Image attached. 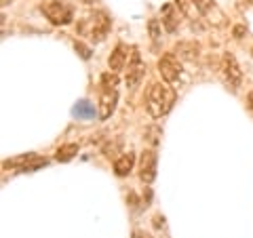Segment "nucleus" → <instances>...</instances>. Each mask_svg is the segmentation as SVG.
Here are the masks:
<instances>
[{"label":"nucleus","instance_id":"6ab92c4d","mask_svg":"<svg viewBox=\"0 0 253 238\" xmlns=\"http://www.w3.org/2000/svg\"><path fill=\"white\" fill-rule=\"evenodd\" d=\"M118 148H121V141H116V144H106V146H104V154H106L108 158H116Z\"/></svg>","mask_w":253,"mask_h":238},{"label":"nucleus","instance_id":"6e6552de","mask_svg":"<svg viewBox=\"0 0 253 238\" xmlns=\"http://www.w3.org/2000/svg\"><path fill=\"white\" fill-rule=\"evenodd\" d=\"M46 164V158H41L36 154H23V156H17V158H11V160H4L2 166L4 169H9V166H19L21 171H36L41 169V166Z\"/></svg>","mask_w":253,"mask_h":238},{"label":"nucleus","instance_id":"f3484780","mask_svg":"<svg viewBox=\"0 0 253 238\" xmlns=\"http://www.w3.org/2000/svg\"><path fill=\"white\" fill-rule=\"evenodd\" d=\"M158 135H161V129H158V126H150V129H146V139H148V144L156 146V144H158Z\"/></svg>","mask_w":253,"mask_h":238},{"label":"nucleus","instance_id":"0eeeda50","mask_svg":"<svg viewBox=\"0 0 253 238\" xmlns=\"http://www.w3.org/2000/svg\"><path fill=\"white\" fill-rule=\"evenodd\" d=\"M156 177V152L154 150H144L139 156V179L144 184H152Z\"/></svg>","mask_w":253,"mask_h":238},{"label":"nucleus","instance_id":"f8f14e48","mask_svg":"<svg viewBox=\"0 0 253 238\" xmlns=\"http://www.w3.org/2000/svg\"><path fill=\"white\" fill-rule=\"evenodd\" d=\"M175 55L184 61H196L201 57V44L194 40H181L175 44Z\"/></svg>","mask_w":253,"mask_h":238},{"label":"nucleus","instance_id":"393cba45","mask_svg":"<svg viewBox=\"0 0 253 238\" xmlns=\"http://www.w3.org/2000/svg\"><path fill=\"white\" fill-rule=\"evenodd\" d=\"M247 104H249V108H251V112H253V91L249 93V97H247Z\"/></svg>","mask_w":253,"mask_h":238},{"label":"nucleus","instance_id":"f257e3e1","mask_svg":"<svg viewBox=\"0 0 253 238\" xmlns=\"http://www.w3.org/2000/svg\"><path fill=\"white\" fill-rule=\"evenodd\" d=\"M175 99H177V95H175V91H173L169 84L152 82L148 86L146 106H148V112L152 114V118H161L165 114H169L173 104H175Z\"/></svg>","mask_w":253,"mask_h":238},{"label":"nucleus","instance_id":"a878e982","mask_svg":"<svg viewBox=\"0 0 253 238\" xmlns=\"http://www.w3.org/2000/svg\"><path fill=\"white\" fill-rule=\"evenodd\" d=\"M11 2H13V0H2V4H4V6H6V4H11Z\"/></svg>","mask_w":253,"mask_h":238},{"label":"nucleus","instance_id":"412c9836","mask_svg":"<svg viewBox=\"0 0 253 238\" xmlns=\"http://www.w3.org/2000/svg\"><path fill=\"white\" fill-rule=\"evenodd\" d=\"M175 4L184 15H190V0H175Z\"/></svg>","mask_w":253,"mask_h":238},{"label":"nucleus","instance_id":"4468645a","mask_svg":"<svg viewBox=\"0 0 253 238\" xmlns=\"http://www.w3.org/2000/svg\"><path fill=\"white\" fill-rule=\"evenodd\" d=\"M133 164H135V156H133L131 152H126V154L118 156L114 160V173L118 177H126L133 171Z\"/></svg>","mask_w":253,"mask_h":238},{"label":"nucleus","instance_id":"b1692460","mask_svg":"<svg viewBox=\"0 0 253 238\" xmlns=\"http://www.w3.org/2000/svg\"><path fill=\"white\" fill-rule=\"evenodd\" d=\"M154 226H156V228H163V217H161V215L154 217Z\"/></svg>","mask_w":253,"mask_h":238},{"label":"nucleus","instance_id":"20e7f679","mask_svg":"<svg viewBox=\"0 0 253 238\" xmlns=\"http://www.w3.org/2000/svg\"><path fill=\"white\" fill-rule=\"evenodd\" d=\"M194 2V9L201 13V17L209 23L211 28H226V15L224 11L217 6L215 0H192Z\"/></svg>","mask_w":253,"mask_h":238},{"label":"nucleus","instance_id":"9d476101","mask_svg":"<svg viewBox=\"0 0 253 238\" xmlns=\"http://www.w3.org/2000/svg\"><path fill=\"white\" fill-rule=\"evenodd\" d=\"M116 101H118V89H110V91H101V99H99V118L108 120L116 110Z\"/></svg>","mask_w":253,"mask_h":238},{"label":"nucleus","instance_id":"39448f33","mask_svg":"<svg viewBox=\"0 0 253 238\" xmlns=\"http://www.w3.org/2000/svg\"><path fill=\"white\" fill-rule=\"evenodd\" d=\"M219 72H221V80L230 86V89H239V86L243 84V70H241L239 63H236L234 55L224 53V57H221V66H219Z\"/></svg>","mask_w":253,"mask_h":238},{"label":"nucleus","instance_id":"423d86ee","mask_svg":"<svg viewBox=\"0 0 253 238\" xmlns=\"http://www.w3.org/2000/svg\"><path fill=\"white\" fill-rule=\"evenodd\" d=\"M158 72H161L165 82H175L181 76V63L175 53H165L158 59Z\"/></svg>","mask_w":253,"mask_h":238},{"label":"nucleus","instance_id":"aec40b11","mask_svg":"<svg viewBox=\"0 0 253 238\" xmlns=\"http://www.w3.org/2000/svg\"><path fill=\"white\" fill-rule=\"evenodd\" d=\"M74 49L78 51V55H81L83 59H89V57H91V51L86 49V46H84L83 42H74Z\"/></svg>","mask_w":253,"mask_h":238},{"label":"nucleus","instance_id":"4be33fe9","mask_svg":"<svg viewBox=\"0 0 253 238\" xmlns=\"http://www.w3.org/2000/svg\"><path fill=\"white\" fill-rule=\"evenodd\" d=\"M133 238H152V236L146 234V232H141V230H137V232H133Z\"/></svg>","mask_w":253,"mask_h":238},{"label":"nucleus","instance_id":"5701e85b","mask_svg":"<svg viewBox=\"0 0 253 238\" xmlns=\"http://www.w3.org/2000/svg\"><path fill=\"white\" fill-rule=\"evenodd\" d=\"M243 32H245L243 26H236V28H234V36H236V38H241V36H243Z\"/></svg>","mask_w":253,"mask_h":238},{"label":"nucleus","instance_id":"dca6fc26","mask_svg":"<svg viewBox=\"0 0 253 238\" xmlns=\"http://www.w3.org/2000/svg\"><path fill=\"white\" fill-rule=\"evenodd\" d=\"M101 91H110V89H118V76L114 72H106V74H101Z\"/></svg>","mask_w":253,"mask_h":238},{"label":"nucleus","instance_id":"ddd939ff","mask_svg":"<svg viewBox=\"0 0 253 238\" xmlns=\"http://www.w3.org/2000/svg\"><path fill=\"white\" fill-rule=\"evenodd\" d=\"M179 9H177V4H165L163 6V11H161V15H163V26H165V30L167 32H175L177 28H179V13H177Z\"/></svg>","mask_w":253,"mask_h":238},{"label":"nucleus","instance_id":"9b49d317","mask_svg":"<svg viewBox=\"0 0 253 238\" xmlns=\"http://www.w3.org/2000/svg\"><path fill=\"white\" fill-rule=\"evenodd\" d=\"M129 51H133V49H129L125 42H121V44H116L114 46V51L110 53V59H108V66H110V70L116 74V72H121V70L126 66V57H129Z\"/></svg>","mask_w":253,"mask_h":238},{"label":"nucleus","instance_id":"2eb2a0df","mask_svg":"<svg viewBox=\"0 0 253 238\" xmlns=\"http://www.w3.org/2000/svg\"><path fill=\"white\" fill-rule=\"evenodd\" d=\"M78 144H63L61 148H57V152H55V160L57 162H68L72 160V158L78 154Z\"/></svg>","mask_w":253,"mask_h":238},{"label":"nucleus","instance_id":"f03ea898","mask_svg":"<svg viewBox=\"0 0 253 238\" xmlns=\"http://www.w3.org/2000/svg\"><path fill=\"white\" fill-rule=\"evenodd\" d=\"M76 28H78V34H81V36H86L93 42H101L108 36L110 28H112V21H110L108 13L93 11L89 15H84V17L78 21Z\"/></svg>","mask_w":253,"mask_h":238},{"label":"nucleus","instance_id":"bb28decb","mask_svg":"<svg viewBox=\"0 0 253 238\" xmlns=\"http://www.w3.org/2000/svg\"><path fill=\"white\" fill-rule=\"evenodd\" d=\"M249 2H253V0H249Z\"/></svg>","mask_w":253,"mask_h":238},{"label":"nucleus","instance_id":"a211bd4d","mask_svg":"<svg viewBox=\"0 0 253 238\" xmlns=\"http://www.w3.org/2000/svg\"><path fill=\"white\" fill-rule=\"evenodd\" d=\"M148 32H150V36H152V40H158V36H161V26H158L156 19L148 21Z\"/></svg>","mask_w":253,"mask_h":238},{"label":"nucleus","instance_id":"7ed1b4c3","mask_svg":"<svg viewBox=\"0 0 253 238\" xmlns=\"http://www.w3.org/2000/svg\"><path fill=\"white\" fill-rule=\"evenodd\" d=\"M41 11L53 26H68L74 19V9L63 0H42Z\"/></svg>","mask_w":253,"mask_h":238},{"label":"nucleus","instance_id":"1a4fd4ad","mask_svg":"<svg viewBox=\"0 0 253 238\" xmlns=\"http://www.w3.org/2000/svg\"><path fill=\"white\" fill-rule=\"evenodd\" d=\"M141 76H144V61H141L137 49L131 51V61L126 63V74H125V82L126 86H137V82L141 80Z\"/></svg>","mask_w":253,"mask_h":238}]
</instances>
